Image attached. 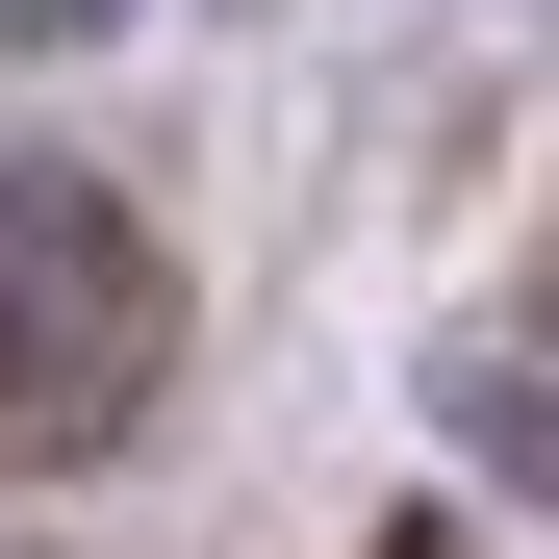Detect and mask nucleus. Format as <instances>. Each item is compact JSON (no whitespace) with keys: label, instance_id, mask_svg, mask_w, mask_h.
Instances as JSON below:
<instances>
[{"label":"nucleus","instance_id":"nucleus-3","mask_svg":"<svg viewBox=\"0 0 559 559\" xmlns=\"http://www.w3.org/2000/svg\"><path fill=\"white\" fill-rule=\"evenodd\" d=\"M128 26V0H0V51H103Z\"/></svg>","mask_w":559,"mask_h":559},{"label":"nucleus","instance_id":"nucleus-2","mask_svg":"<svg viewBox=\"0 0 559 559\" xmlns=\"http://www.w3.org/2000/svg\"><path fill=\"white\" fill-rule=\"evenodd\" d=\"M457 432H484L509 484H559V407H534V382H457Z\"/></svg>","mask_w":559,"mask_h":559},{"label":"nucleus","instance_id":"nucleus-1","mask_svg":"<svg viewBox=\"0 0 559 559\" xmlns=\"http://www.w3.org/2000/svg\"><path fill=\"white\" fill-rule=\"evenodd\" d=\"M153 356H178V280H153V229H128L76 153H0V457H76V432H128V407H153Z\"/></svg>","mask_w":559,"mask_h":559}]
</instances>
